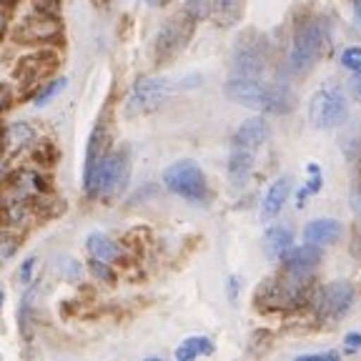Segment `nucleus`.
<instances>
[{
    "mask_svg": "<svg viewBox=\"0 0 361 361\" xmlns=\"http://www.w3.org/2000/svg\"><path fill=\"white\" fill-rule=\"evenodd\" d=\"M226 96L241 106L254 108L261 113H291L296 108V93L283 83H264L261 78H241L231 75L226 83Z\"/></svg>",
    "mask_w": 361,
    "mask_h": 361,
    "instance_id": "1",
    "label": "nucleus"
},
{
    "mask_svg": "<svg viewBox=\"0 0 361 361\" xmlns=\"http://www.w3.org/2000/svg\"><path fill=\"white\" fill-rule=\"evenodd\" d=\"M324 45H326V30L324 23L316 18H306L296 25L291 43V56H288V68L291 73H306L314 68V63L322 58Z\"/></svg>",
    "mask_w": 361,
    "mask_h": 361,
    "instance_id": "2",
    "label": "nucleus"
},
{
    "mask_svg": "<svg viewBox=\"0 0 361 361\" xmlns=\"http://www.w3.org/2000/svg\"><path fill=\"white\" fill-rule=\"evenodd\" d=\"M266 61H269V43L261 33L248 30L238 38L236 48H233V63H231V75H241V78H261L264 75Z\"/></svg>",
    "mask_w": 361,
    "mask_h": 361,
    "instance_id": "3",
    "label": "nucleus"
},
{
    "mask_svg": "<svg viewBox=\"0 0 361 361\" xmlns=\"http://www.w3.org/2000/svg\"><path fill=\"white\" fill-rule=\"evenodd\" d=\"M130 176V161L126 151L106 153L101 164H98L93 180H90L88 193L101 191L103 198H116L118 193H123L126 183H128Z\"/></svg>",
    "mask_w": 361,
    "mask_h": 361,
    "instance_id": "4",
    "label": "nucleus"
},
{
    "mask_svg": "<svg viewBox=\"0 0 361 361\" xmlns=\"http://www.w3.org/2000/svg\"><path fill=\"white\" fill-rule=\"evenodd\" d=\"M164 183L169 191H173L180 198H188V201H203L209 193L206 176H203L201 166L193 161H176L173 166H169L164 173Z\"/></svg>",
    "mask_w": 361,
    "mask_h": 361,
    "instance_id": "5",
    "label": "nucleus"
},
{
    "mask_svg": "<svg viewBox=\"0 0 361 361\" xmlns=\"http://www.w3.org/2000/svg\"><path fill=\"white\" fill-rule=\"evenodd\" d=\"M349 116V103H346L344 93L338 88H322L316 90L314 98L309 103V118L316 128H336L341 126Z\"/></svg>",
    "mask_w": 361,
    "mask_h": 361,
    "instance_id": "6",
    "label": "nucleus"
},
{
    "mask_svg": "<svg viewBox=\"0 0 361 361\" xmlns=\"http://www.w3.org/2000/svg\"><path fill=\"white\" fill-rule=\"evenodd\" d=\"M311 296V274H293L283 269V276L276 279L266 291V299L279 309H293Z\"/></svg>",
    "mask_w": 361,
    "mask_h": 361,
    "instance_id": "7",
    "label": "nucleus"
},
{
    "mask_svg": "<svg viewBox=\"0 0 361 361\" xmlns=\"http://www.w3.org/2000/svg\"><path fill=\"white\" fill-rule=\"evenodd\" d=\"M176 90V83L171 78H143L133 85L128 98V116L153 111L156 106L166 101Z\"/></svg>",
    "mask_w": 361,
    "mask_h": 361,
    "instance_id": "8",
    "label": "nucleus"
},
{
    "mask_svg": "<svg viewBox=\"0 0 361 361\" xmlns=\"http://www.w3.org/2000/svg\"><path fill=\"white\" fill-rule=\"evenodd\" d=\"M351 306H354V288L346 281L329 283L316 296V316L322 322H336L349 314Z\"/></svg>",
    "mask_w": 361,
    "mask_h": 361,
    "instance_id": "9",
    "label": "nucleus"
},
{
    "mask_svg": "<svg viewBox=\"0 0 361 361\" xmlns=\"http://www.w3.org/2000/svg\"><path fill=\"white\" fill-rule=\"evenodd\" d=\"M193 20L188 13H183V16H173L169 23H166L164 28H161V33H158V40H156V53L158 58H169L173 56V53H178L183 45H186L188 35H191V23Z\"/></svg>",
    "mask_w": 361,
    "mask_h": 361,
    "instance_id": "10",
    "label": "nucleus"
},
{
    "mask_svg": "<svg viewBox=\"0 0 361 361\" xmlns=\"http://www.w3.org/2000/svg\"><path fill=\"white\" fill-rule=\"evenodd\" d=\"M269 138V123H266L261 116L256 118H248L238 126V130L233 133V151H243V153H259V148L264 146V141Z\"/></svg>",
    "mask_w": 361,
    "mask_h": 361,
    "instance_id": "11",
    "label": "nucleus"
},
{
    "mask_svg": "<svg viewBox=\"0 0 361 361\" xmlns=\"http://www.w3.org/2000/svg\"><path fill=\"white\" fill-rule=\"evenodd\" d=\"M106 148H108V130H106V126H103V121H101V123L93 128V133H90L88 153H85V171H83L85 191H88L90 180H93V173H96L98 164L106 158Z\"/></svg>",
    "mask_w": 361,
    "mask_h": 361,
    "instance_id": "12",
    "label": "nucleus"
},
{
    "mask_svg": "<svg viewBox=\"0 0 361 361\" xmlns=\"http://www.w3.org/2000/svg\"><path fill=\"white\" fill-rule=\"evenodd\" d=\"M281 259H283V269L286 271H293V274H311V271L319 266V261H322V251H319V246H314V243H304V246H299V248H288Z\"/></svg>",
    "mask_w": 361,
    "mask_h": 361,
    "instance_id": "13",
    "label": "nucleus"
},
{
    "mask_svg": "<svg viewBox=\"0 0 361 361\" xmlns=\"http://www.w3.org/2000/svg\"><path fill=\"white\" fill-rule=\"evenodd\" d=\"M288 193H291V178H288V176L274 180V183H271V188L266 191L264 203H261V219L271 221L274 216L281 214L283 203L288 201Z\"/></svg>",
    "mask_w": 361,
    "mask_h": 361,
    "instance_id": "14",
    "label": "nucleus"
},
{
    "mask_svg": "<svg viewBox=\"0 0 361 361\" xmlns=\"http://www.w3.org/2000/svg\"><path fill=\"white\" fill-rule=\"evenodd\" d=\"M304 236H306V241L314 243V246H326V243H334L341 236V224L334 219H316L306 226Z\"/></svg>",
    "mask_w": 361,
    "mask_h": 361,
    "instance_id": "15",
    "label": "nucleus"
},
{
    "mask_svg": "<svg viewBox=\"0 0 361 361\" xmlns=\"http://www.w3.org/2000/svg\"><path fill=\"white\" fill-rule=\"evenodd\" d=\"M85 246H88V254L93 259L103 261V264H113V261H118L123 256V248L106 233H90Z\"/></svg>",
    "mask_w": 361,
    "mask_h": 361,
    "instance_id": "16",
    "label": "nucleus"
},
{
    "mask_svg": "<svg viewBox=\"0 0 361 361\" xmlns=\"http://www.w3.org/2000/svg\"><path fill=\"white\" fill-rule=\"evenodd\" d=\"M291 243H293V233L288 228H283V226H274L264 236V248L266 254H269V259H281L288 248H291Z\"/></svg>",
    "mask_w": 361,
    "mask_h": 361,
    "instance_id": "17",
    "label": "nucleus"
},
{
    "mask_svg": "<svg viewBox=\"0 0 361 361\" xmlns=\"http://www.w3.org/2000/svg\"><path fill=\"white\" fill-rule=\"evenodd\" d=\"M254 153H243V151H233L231 148V158H228V178H231L233 186H243L251 176L254 169Z\"/></svg>",
    "mask_w": 361,
    "mask_h": 361,
    "instance_id": "18",
    "label": "nucleus"
},
{
    "mask_svg": "<svg viewBox=\"0 0 361 361\" xmlns=\"http://www.w3.org/2000/svg\"><path fill=\"white\" fill-rule=\"evenodd\" d=\"M214 354V344H211V338L206 336H188L183 344L176 349V359L178 361H191L196 356H209Z\"/></svg>",
    "mask_w": 361,
    "mask_h": 361,
    "instance_id": "19",
    "label": "nucleus"
},
{
    "mask_svg": "<svg viewBox=\"0 0 361 361\" xmlns=\"http://www.w3.org/2000/svg\"><path fill=\"white\" fill-rule=\"evenodd\" d=\"M23 30H25V38L28 40H48L53 38V35L61 33V28H58V23L51 20V18H30L25 25H23Z\"/></svg>",
    "mask_w": 361,
    "mask_h": 361,
    "instance_id": "20",
    "label": "nucleus"
},
{
    "mask_svg": "<svg viewBox=\"0 0 361 361\" xmlns=\"http://www.w3.org/2000/svg\"><path fill=\"white\" fill-rule=\"evenodd\" d=\"M243 3L246 0H216V13H219V20L224 25H233V23L241 18Z\"/></svg>",
    "mask_w": 361,
    "mask_h": 361,
    "instance_id": "21",
    "label": "nucleus"
},
{
    "mask_svg": "<svg viewBox=\"0 0 361 361\" xmlns=\"http://www.w3.org/2000/svg\"><path fill=\"white\" fill-rule=\"evenodd\" d=\"M216 8V0H186V13L193 20H203L209 18Z\"/></svg>",
    "mask_w": 361,
    "mask_h": 361,
    "instance_id": "22",
    "label": "nucleus"
},
{
    "mask_svg": "<svg viewBox=\"0 0 361 361\" xmlns=\"http://www.w3.org/2000/svg\"><path fill=\"white\" fill-rule=\"evenodd\" d=\"M66 83H68L66 78H56L53 83H48V85H45V88L38 93V98H35V106H45V103L51 101L53 96H58V93H61V90L66 88Z\"/></svg>",
    "mask_w": 361,
    "mask_h": 361,
    "instance_id": "23",
    "label": "nucleus"
},
{
    "mask_svg": "<svg viewBox=\"0 0 361 361\" xmlns=\"http://www.w3.org/2000/svg\"><path fill=\"white\" fill-rule=\"evenodd\" d=\"M341 66L349 68V71H361V48H346L341 53Z\"/></svg>",
    "mask_w": 361,
    "mask_h": 361,
    "instance_id": "24",
    "label": "nucleus"
},
{
    "mask_svg": "<svg viewBox=\"0 0 361 361\" xmlns=\"http://www.w3.org/2000/svg\"><path fill=\"white\" fill-rule=\"evenodd\" d=\"M90 271H93L98 279H108V281H113V271L108 269V264H103V261H98V259L90 261Z\"/></svg>",
    "mask_w": 361,
    "mask_h": 361,
    "instance_id": "25",
    "label": "nucleus"
},
{
    "mask_svg": "<svg viewBox=\"0 0 361 361\" xmlns=\"http://www.w3.org/2000/svg\"><path fill=\"white\" fill-rule=\"evenodd\" d=\"M25 138H33V130L28 128L25 123H18L13 126V141H16V146H20Z\"/></svg>",
    "mask_w": 361,
    "mask_h": 361,
    "instance_id": "26",
    "label": "nucleus"
},
{
    "mask_svg": "<svg viewBox=\"0 0 361 361\" xmlns=\"http://www.w3.org/2000/svg\"><path fill=\"white\" fill-rule=\"evenodd\" d=\"M33 269H35V259H28L25 264L20 266V271H18V279H20V283L33 281Z\"/></svg>",
    "mask_w": 361,
    "mask_h": 361,
    "instance_id": "27",
    "label": "nucleus"
},
{
    "mask_svg": "<svg viewBox=\"0 0 361 361\" xmlns=\"http://www.w3.org/2000/svg\"><path fill=\"white\" fill-rule=\"evenodd\" d=\"M35 6H38V11H43V13H56L58 0H35Z\"/></svg>",
    "mask_w": 361,
    "mask_h": 361,
    "instance_id": "28",
    "label": "nucleus"
},
{
    "mask_svg": "<svg viewBox=\"0 0 361 361\" xmlns=\"http://www.w3.org/2000/svg\"><path fill=\"white\" fill-rule=\"evenodd\" d=\"M346 346H349L351 351H356V349H361V334H356V331H351V334H346Z\"/></svg>",
    "mask_w": 361,
    "mask_h": 361,
    "instance_id": "29",
    "label": "nucleus"
},
{
    "mask_svg": "<svg viewBox=\"0 0 361 361\" xmlns=\"http://www.w3.org/2000/svg\"><path fill=\"white\" fill-rule=\"evenodd\" d=\"M8 103H11V90H8L6 85H0V111H3Z\"/></svg>",
    "mask_w": 361,
    "mask_h": 361,
    "instance_id": "30",
    "label": "nucleus"
},
{
    "mask_svg": "<svg viewBox=\"0 0 361 361\" xmlns=\"http://www.w3.org/2000/svg\"><path fill=\"white\" fill-rule=\"evenodd\" d=\"M351 90H354L356 96L361 98V71H356L354 78H351Z\"/></svg>",
    "mask_w": 361,
    "mask_h": 361,
    "instance_id": "31",
    "label": "nucleus"
},
{
    "mask_svg": "<svg viewBox=\"0 0 361 361\" xmlns=\"http://www.w3.org/2000/svg\"><path fill=\"white\" fill-rule=\"evenodd\" d=\"M351 8H354V23L361 28V0H351Z\"/></svg>",
    "mask_w": 361,
    "mask_h": 361,
    "instance_id": "32",
    "label": "nucleus"
},
{
    "mask_svg": "<svg viewBox=\"0 0 361 361\" xmlns=\"http://www.w3.org/2000/svg\"><path fill=\"white\" fill-rule=\"evenodd\" d=\"M356 211L361 214V178H359V188H356Z\"/></svg>",
    "mask_w": 361,
    "mask_h": 361,
    "instance_id": "33",
    "label": "nucleus"
},
{
    "mask_svg": "<svg viewBox=\"0 0 361 361\" xmlns=\"http://www.w3.org/2000/svg\"><path fill=\"white\" fill-rule=\"evenodd\" d=\"M3 33H6V13L0 11V38H3Z\"/></svg>",
    "mask_w": 361,
    "mask_h": 361,
    "instance_id": "34",
    "label": "nucleus"
},
{
    "mask_svg": "<svg viewBox=\"0 0 361 361\" xmlns=\"http://www.w3.org/2000/svg\"><path fill=\"white\" fill-rule=\"evenodd\" d=\"M169 0H148V6H153V8H158V6H166Z\"/></svg>",
    "mask_w": 361,
    "mask_h": 361,
    "instance_id": "35",
    "label": "nucleus"
},
{
    "mask_svg": "<svg viewBox=\"0 0 361 361\" xmlns=\"http://www.w3.org/2000/svg\"><path fill=\"white\" fill-rule=\"evenodd\" d=\"M3 301H6V293L0 291V306H3Z\"/></svg>",
    "mask_w": 361,
    "mask_h": 361,
    "instance_id": "36",
    "label": "nucleus"
}]
</instances>
